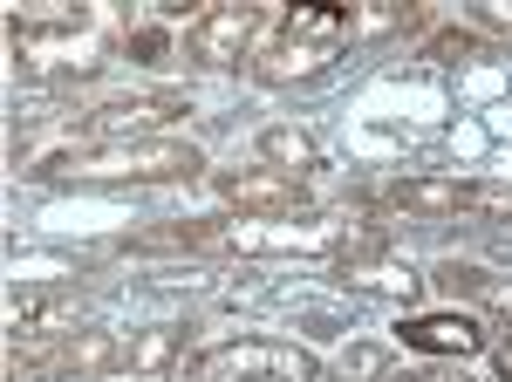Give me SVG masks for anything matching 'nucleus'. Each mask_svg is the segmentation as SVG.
<instances>
[{"mask_svg":"<svg viewBox=\"0 0 512 382\" xmlns=\"http://www.w3.org/2000/svg\"><path fill=\"white\" fill-rule=\"evenodd\" d=\"M205 157L185 137H137V144H62L28 171V178H110V185H171L198 178Z\"/></svg>","mask_w":512,"mask_h":382,"instance_id":"obj_1","label":"nucleus"},{"mask_svg":"<svg viewBox=\"0 0 512 382\" xmlns=\"http://www.w3.org/2000/svg\"><path fill=\"white\" fill-rule=\"evenodd\" d=\"M185 382H321V362L294 342H267V335H246V342H219L185 362Z\"/></svg>","mask_w":512,"mask_h":382,"instance_id":"obj_2","label":"nucleus"},{"mask_svg":"<svg viewBox=\"0 0 512 382\" xmlns=\"http://www.w3.org/2000/svg\"><path fill=\"white\" fill-rule=\"evenodd\" d=\"M171 116H192V103L178 96V89H144V96H110V103H96V110L82 116V137H96V144H137L144 130H158Z\"/></svg>","mask_w":512,"mask_h":382,"instance_id":"obj_3","label":"nucleus"},{"mask_svg":"<svg viewBox=\"0 0 512 382\" xmlns=\"http://www.w3.org/2000/svg\"><path fill=\"white\" fill-rule=\"evenodd\" d=\"M253 35H260L253 7H205L198 28L185 35V55H192L198 69H239L253 55Z\"/></svg>","mask_w":512,"mask_h":382,"instance_id":"obj_4","label":"nucleus"},{"mask_svg":"<svg viewBox=\"0 0 512 382\" xmlns=\"http://www.w3.org/2000/svg\"><path fill=\"white\" fill-rule=\"evenodd\" d=\"M403 348L410 355H451V362H465V355H485L492 335H485V321L465 314V307H437V314H403Z\"/></svg>","mask_w":512,"mask_h":382,"instance_id":"obj_5","label":"nucleus"},{"mask_svg":"<svg viewBox=\"0 0 512 382\" xmlns=\"http://www.w3.org/2000/svg\"><path fill=\"white\" fill-rule=\"evenodd\" d=\"M219 198L239 205V212H253V219H287V212L308 205V185L274 171V164H260V171H219Z\"/></svg>","mask_w":512,"mask_h":382,"instance_id":"obj_6","label":"nucleus"},{"mask_svg":"<svg viewBox=\"0 0 512 382\" xmlns=\"http://www.w3.org/2000/svg\"><path fill=\"white\" fill-rule=\"evenodd\" d=\"M390 205L396 212H417V219H451V212H472L478 191L458 185V178H396Z\"/></svg>","mask_w":512,"mask_h":382,"instance_id":"obj_7","label":"nucleus"},{"mask_svg":"<svg viewBox=\"0 0 512 382\" xmlns=\"http://www.w3.org/2000/svg\"><path fill=\"white\" fill-rule=\"evenodd\" d=\"M7 328H14V335H35V342H62V335L82 328V301L76 294H48V301H21V294H14Z\"/></svg>","mask_w":512,"mask_h":382,"instance_id":"obj_8","label":"nucleus"},{"mask_svg":"<svg viewBox=\"0 0 512 382\" xmlns=\"http://www.w3.org/2000/svg\"><path fill=\"white\" fill-rule=\"evenodd\" d=\"M178 355H185V328L178 321H151V328L123 335V369L130 376H164Z\"/></svg>","mask_w":512,"mask_h":382,"instance_id":"obj_9","label":"nucleus"},{"mask_svg":"<svg viewBox=\"0 0 512 382\" xmlns=\"http://www.w3.org/2000/svg\"><path fill=\"white\" fill-rule=\"evenodd\" d=\"M328 55H335V41L287 35L274 55H260V62H253V76H260V82H308V76H321V62H328Z\"/></svg>","mask_w":512,"mask_h":382,"instance_id":"obj_10","label":"nucleus"},{"mask_svg":"<svg viewBox=\"0 0 512 382\" xmlns=\"http://www.w3.org/2000/svg\"><path fill=\"white\" fill-rule=\"evenodd\" d=\"M260 157L274 164V171H287V178H315L321 171V144L308 137V130H294V123H274V130H260Z\"/></svg>","mask_w":512,"mask_h":382,"instance_id":"obj_11","label":"nucleus"},{"mask_svg":"<svg viewBox=\"0 0 512 382\" xmlns=\"http://www.w3.org/2000/svg\"><path fill=\"white\" fill-rule=\"evenodd\" d=\"M342 273H349V287H369V294H396V301H410L424 280L410 267H396V260H376V253H362V260H342Z\"/></svg>","mask_w":512,"mask_h":382,"instance_id":"obj_12","label":"nucleus"},{"mask_svg":"<svg viewBox=\"0 0 512 382\" xmlns=\"http://www.w3.org/2000/svg\"><path fill=\"white\" fill-rule=\"evenodd\" d=\"M417 21V7H403V0H369V7H355L349 21H342V35L349 41H383L396 28H410Z\"/></svg>","mask_w":512,"mask_h":382,"instance_id":"obj_13","label":"nucleus"},{"mask_svg":"<svg viewBox=\"0 0 512 382\" xmlns=\"http://www.w3.org/2000/svg\"><path fill=\"white\" fill-rule=\"evenodd\" d=\"M431 55H437V62H472V55H478V35H465V28H444V35L431 41Z\"/></svg>","mask_w":512,"mask_h":382,"instance_id":"obj_14","label":"nucleus"},{"mask_svg":"<svg viewBox=\"0 0 512 382\" xmlns=\"http://www.w3.org/2000/svg\"><path fill=\"white\" fill-rule=\"evenodd\" d=\"M437 280H444L451 294H485V287H492V273H478V267H458V260H451V267H437Z\"/></svg>","mask_w":512,"mask_h":382,"instance_id":"obj_15","label":"nucleus"},{"mask_svg":"<svg viewBox=\"0 0 512 382\" xmlns=\"http://www.w3.org/2000/svg\"><path fill=\"white\" fill-rule=\"evenodd\" d=\"M376 382H465V376H451V369H431V362H403V369H383Z\"/></svg>","mask_w":512,"mask_h":382,"instance_id":"obj_16","label":"nucleus"},{"mask_svg":"<svg viewBox=\"0 0 512 382\" xmlns=\"http://www.w3.org/2000/svg\"><path fill=\"white\" fill-rule=\"evenodd\" d=\"M478 28H492V35H512V0H485V7H478Z\"/></svg>","mask_w":512,"mask_h":382,"instance_id":"obj_17","label":"nucleus"},{"mask_svg":"<svg viewBox=\"0 0 512 382\" xmlns=\"http://www.w3.org/2000/svg\"><path fill=\"white\" fill-rule=\"evenodd\" d=\"M164 48H171L164 28H137V35H130V55H164Z\"/></svg>","mask_w":512,"mask_h":382,"instance_id":"obj_18","label":"nucleus"},{"mask_svg":"<svg viewBox=\"0 0 512 382\" xmlns=\"http://www.w3.org/2000/svg\"><path fill=\"white\" fill-rule=\"evenodd\" d=\"M492 362H499V376L512 382V328H506V335H499V342H492Z\"/></svg>","mask_w":512,"mask_h":382,"instance_id":"obj_19","label":"nucleus"},{"mask_svg":"<svg viewBox=\"0 0 512 382\" xmlns=\"http://www.w3.org/2000/svg\"><path fill=\"white\" fill-rule=\"evenodd\" d=\"M485 301L499 307V314H512V280H492V287H485Z\"/></svg>","mask_w":512,"mask_h":382,"instance_id":"obj_20","label":"nucleus"},{"mask_svg":"<svg viewBox=\"0 0 512 382\" xmlns=\"http://www.w3.org/2000/svg\"><path fill=\"white\" fill-rule=\"evenodd\" d=\"M335 382H349V376H335Z\"/></svg>","mask_w":512,"mask_h":382,"instance_id":"obj_21","label":"nucleus"}]
</instances>
